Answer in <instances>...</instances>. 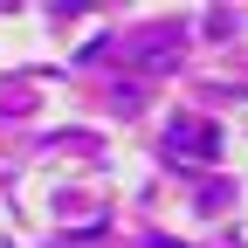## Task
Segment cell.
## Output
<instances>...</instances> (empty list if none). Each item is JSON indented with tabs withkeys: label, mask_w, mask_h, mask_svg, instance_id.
I'll return each mask as SVG.
<instances>
[{
	"label": "cell",
	"mask_w": 248,
	"mask_h": 248,
	"mask_svg": "<svg viewBox=\"0 0 248 248\" xmlns=\"http://www.w3.org/2000/svg\"><path fill=\"white\" fill-rule=\"evenodd\" d=\"M214 145H221V138H214V124H193V117H179L172 131H166V152H172V159H193V152L214 159Z\"/></svg>",
	"instance_id": "cell-1"
}]
</instances>
